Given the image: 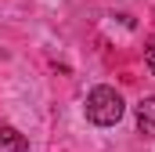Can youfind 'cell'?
Masks as SVG:
<instances>
[{
    "instance_id": "2",
    "label": "cell",
    "mask_w": 155,
    "mask_h": 152,
    "mask_svg": "<svg viewBox=\"0 0 155 152\" xmlns=\"http://www.w3.org/2000/svg\"><path fill=\"white\" fill-rule=\"evenodd\" d=\"M137 127L144 134H155V98H144L137 105Z\"/></svg>"
},
{
    "instance_id": "1",
    "label": "cell",
    "mask_w": 155,
    "mask_h": 152,
    "mask_svg": "<svg viewBox=\"0 0 155 152\" xmlns=\"http://www.w3.org/2000/svg\"><path fill=\"white\" fill-rule=\"evenodd\" d=\"M123 112H126V105H123L119 91H112V87H94L87 94V119L94 127H116Z\"/></svg>"
},
{
    "instance_id": "4",
    "label": "cell",
    "mask_w": 155,
    "mask_h": 152,
    "mask_svg": "<svg viewBox=\"0 0 155 152\" xmlns=\"http://www.w3.org/2000/svg\"><path fill=\"white\" fill-rule=\"evenodd\" d=\"M144 62H148V73H155V36L148 40V47H144Z\"/></svg>"
},
{
    "instance_id": "3",
    "label": "cell",
    "mask_w": 155,
    "mask_h": 152,
    "mask_svg": "<svg viewBox=\"0 0 155 152\" xmlns=\"http://www.w3.org/2000/svg\"><path fill=\"white\" fill-rule=\"evenodd\" d=\"M0 145H7L11 152H29V141H25L15 127H7V123L0 127Z\"/></svg>"
}]
</instances>
